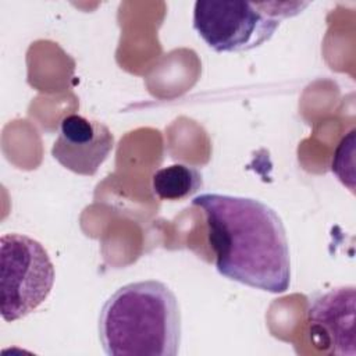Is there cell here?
I'll return each instance as SVG.
<instances>
[{
	"instance_id": "obj_1",
	"label": "cell",
	"mask_w": 356,
	"mask_h": 356,
	"mask_svg": "<svg viewBox=\"0 0 356 356\" xmlns=\"http://www.w3.org/2000/svg\"><path fill=\"white\" fill-rule=\"evenodd\" d=\"M206 216L217 271L228 280L271 293L291 285V257L281 217L243 196L202 193L192 200Z\"/></svg>"
},
{
	"instance_id": "obj_7",
	"label": "cell",
	"mask_w": 356,
	"mask_h": 356,
	"mask_svg": "<svg viewBox=\"0 0 356 356\" xmlns=\"http://www.w3.org/2000/svg\"><path fill=\"white\" fill-rule=\"evenodd\" d=\"M203 186L202 172L186 164H171L157 170L152 177L153 193L161 200H184Z\"/></svg>"
},
{
	"instance_id": "obj_2",
	"label": "cell",
	"mask_w": 356,
	"mask_h": 356,
	"mask_svg": "<svg viewBox=\"0 0 356 356\" xmlns=\"http://www.w3.org/2000/svg\"><path fill=\"white\" fill-rule=\"evenodd\" d=\"M99 339L108 356H175L181 345V312L161 281L118 288L103 305Z\"/></svg>"
},
{
	"instance_id": "obj_4",
	"label": "cell",
	"mask_w": 356,
	"mask_h": 356,
	"mask_svg": "<svg viewBox=\"0 0 356 356\" xmlns=\"http://www.w3.org/2000/svg\"><path fill=\"white\" fill-rule=\"evenodd\" d=\"M54 266L47 250L24 234L0 238V310L13 323L38 309L50 295Z\"/></svg>"
},
{
	"instance_id": "obj_3",
	"label": "cell",
	"mask_w": 356,
	"mask_h": 356,
	"mask_svg": "<svg viewBox=\"0 0 356 356\" xmlns=\"http://www.w3.org/2000/svg\"><path fill=\"white\" fill-rule=\"evenodd\" d=\"M309 3L197 0L193 28L217 53H239L256 49L271 39L281 21L295 17Z\"/></svg>"
},
{
	"instance_id": "obj_6",
	"label": "cell",
	"mask_w": 356,
	"mask_h": 356,
	"mask_svg": "<svg viewBox=\"0 0 356 356\" xmlns=\"http://www.w3.org/2000/svg\"><path fill=\"white\" fill-rule=\"evenodd\" d=\"M114 147V136L107 125L79 114L65 115L51 146V156L67 170L92 177Z\"/></svg>"
},
{
	"instance_id": "obj_5",
	"label": "cell",
	"mask_w": 356,
	"mask_h": 356,
	"mask_svg": "<svg viewBox=\"0 0 356 356\" xmlns=\"http://www.w3.org/2000/svg\"><path fill=\"white\" fill-rule=\"evenodd\" d=\"M353 285L337 286L310 298L306 321L313 343L331 355L355 356Z\"/></svg>"
}]
</instances>
